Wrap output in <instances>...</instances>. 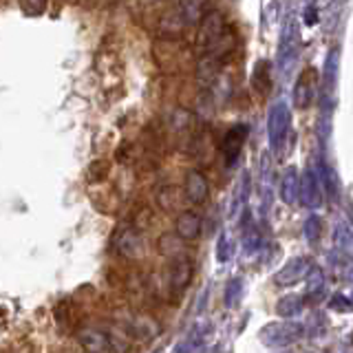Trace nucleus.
Returning a JSON list of instances; mask_svg holds the SVG:
<instances>
[{
    "label": "nucleus",
    "mask_w": 353,
    "mask_h": 353,
    "mask_svg": "<svg viewBox=\"0 0 353 353\" xmlns=\"http://www.w3.org/2000/svg\"><path fill=\"white\" fill-rule=\"evenodd\" d=\"M336 243L340 248H345V250H349V245H351V232H349V225H336Z\"/></svg>",
    "instance_id": "obj_28"
},
{
    "label": "nucleus",
    "mask_w": 353,
    "mask_h": 353,
    "mask_svg": "<svg viewBox=\"0 0 353 353\" xmlns=\"http://www.w3.org/2000/svg\"><path fill=\"white\" fill-rule=\"evenodd\" d=\"M183 192L185 199L194 205H201L208 201L210 196V183L205 179V174L201 170H190L185 174V181H183Z\"/></svg>",
    "instance_id": "obj_6"
},
{
    "label": "nucleus",
    "mask_w": 353,
    "mask_h": 353,
    "mask_svg": "<svg viewBox=\"0 0 353 353\" xmlns=\"http://www.w3.org/2000/svg\"><path fill=\"white\" fill-rule=\"evenodd\" d=\"M236 47V33L230 25L225 14L216 7H208L203 16L196 20V33L192 51L199 60L223 66Z\"/></svg>",
    "instance_id": "obj_1"
},
{
    "label": "nucleus",
    "mask_w": 353,
    "mask_h": 353,
    "mask_svg": "<svg viewBox=\"0 0 353 353\" xmlns=\"http://www.w3.org/2000/svg\"><path fill=\"white\" fill-rule=\"evenodd\" d=\"M287 135H290V108H287L285 102H279L272 106V113L268 119V137L274 154L283 152Z\"/></svg>",
    "instance_id": "obj_4"
},
{
    "label": "nucleus",
    "mask_w": 353,
    "mask_h": 353,
    "mask_svg": "<svg viewBox=\"0 0 353 353\" xmlns=\"http://www.w3.org/2000/svg\"><path fill=\"white\" fill-rule=\"evenodd\" d=\"M157 201H159V205L163 210H172L179 199H176V190H174L172 185H165V188H161V190L157 192Z\"/></svg>",
    "instance_id": "obj_25"
},
{
    "label": "nucleus",
    "mask_w": 353,
    "mask_h": 353,
    "mask_svg": "<svg viewBox=\"0 0 353 353\" xmlns=\"http://www.w3.org/2000/svg\"><path fill=\"white\" fill-rule=\"evenodd\" d=\"M241 294H243V281L241 279H232L225 287V305L232 307L241 301Z\"/></svg>",
    "instance_id": "obj_24"
},
{
    "label": "nucleus",
    "mask_w": 353,
    "mask_h": 353,
    "mask_svg": "<svg viewBox=\"0 0 353 353\" xmlns=\"http://www.w3.org/2000/svg\"><path fill=\"white\" fill-rule=\"evenodd\" d=\"M320 234H323V221H320V216L312 214L307 221H305V225H303V236L307 243H314L320 239Z\"/></svg>",
    "instance_id": "obj_20"
},
{
    "label": "nucleus",
    "mask_w": 353,
    "mask_h": 353,
    "mask_svg": "<svg viewBox=\"0 0 353 353\" xmlns=\"http://www.w3.org/2000/svg\"><path fill=\"white\" fill-rule=\"evenodd\" d=\"M47 7V0H22V9L27 11L29 16H38Z\"/></svg>",
    "instance_id": "obj_27"
},
{
    "label": "nucleus",
    "mask_w": 353,
    "mask_h": 353,
    "mask_svg": "<svg viewBox=\"0 0 353 353\" xmlns=\"http://www.w3.org/2000/svg\"><path fill=\"white\" fill-rule=\"evenodd\" d=\"M309 270H312V261H309L307 256H294L279 270V274H276V283L283 285V287L296 285L305 279Z\"/></svg>",
    "instance_id": "obj_5"
},
{
    "label": "nucleus",
    "mask_w": 353,
    "mask_h": 353,
    "mask_svg": "<svg viewBox=\"0 0 353 353\" xmlns=\"http://www.w3.org/2000/svg\"><path fill=\"white\" fill-rule=\"evenodd\" d=\"M115 248L119 254H124V256H135V252L141 250V241L137 239V234L132 230H126V234L121 241H115Z\"/></svg>",
    "instance_id": "obj_18"
},
{
    "label": "nucleus",
    "mask_w": 353,
    "mask_h": 353,
    "mask_svg": "<svg viewBox=\"0 0 353 353\" xmlns=\"http://www.w3.org/2000/svg\"><path fill=\"white\" fill-rule=\"evenodd\" d=\"M323 294H325V272L312 268L305 276V298L318 303L320 298H323Z\"/></svg>",
    "instance_id": "obj_13"
},
{
    "label": "nucleus",
    "mask_w": 353,
    "mask_h": 353,
    "mask_svg": "<svg viewBox=\"0 0 353 353\" xmlns=\"http://www.w3.org/2000/svg\"><path fill=\"white\" fill-rule=\"evenodd\" d=\"M329 307H331V309H338V312H342V314H349V312H351V301H349L347 296L336 294V296L329 301Z\"/></svg>",
    "instance_id": "obj_26"
},
{
    "label": "nucleus",
    "mask_w": 353,
    "mask_h": 353,
    "mask_svg": "<svg viewBox=\"0 0 353 353\" xmlns=\"http://www.w3.org/2000/svg\"><path fill=\"white\" fill-rule=\"evenodd\" d=\"M234 254V243H232L228 232H221L219 241H216V261L219 263H228Z\"/></svg>",
    "instance_id": "obj_21"
},
{
    "label": "nucleus",
    "mask_w": 353,
    "mask_h": 353,
    "mask_svg": "<svg viewBox=\"0 0 353 353\" xmlns=\"http://www.w3.org/2000/svg\"><path fill=\"white\" fill-rule=\"evenodd\" d=\"M212 0H179V5H176V9H179V14L183 16V20L188 22V25H196V20L203 16V11L208 7H212L210 5Z\"/></svg>",
    "instance_id": "obj_15"
},
{
    "label": "nucleus",
    "mask_w": 353,
    "mask_h": 353,
    "mask_svg": "<svg viewBox=\"0 0 353 353\" xmlns=\"http://www.w3.org/2000/svg\"><path fill=\"white\" fill-rule=\"evenodd\" d=\"M174 234L179 236L183 243H190L194 239H199L201 234V216L192 210H185L179 216H176V223H174Z\"/></svg>",
    "instance_id": "obj_9"
},
{
    "label": "nucleus",
    "mask_w": 353,
    "mask_h": 353,
    "mask_svg": "<svg viewBox=\"0 0 353 353\" xmlns=\"http://www.w3.org/2000/svg\"><path fill=\"white\" fill-rule=\"evenodd\" d=\"M181 239L176 234H165L159 239V252L163 256H170V259H176L179 256V245H181Z\"/></svg>",
    "instance_id": "obj_23"
},
{
    "label": "nucleus",
    "mask_w": 353,
    "mask_h": 353,
    "mask_svg": "<svg viewBox=\"0 0 353 353\" xmlns=\"http://www.w3.org/2000/svg\"><path fill=\"white\" fill-rule=\"evenodd\" d=\"M303 309H305V298L298 294H287L279 298V303H276V314L281 318H294L298 314H303Z\"/></svg>",
    "instance_id": "obj_16"
},
{
    "label": "nucleus",
    "mask_w": 353,
    "mask_h": 353,
    "mask_svg": "<svg viewBox=\"0 0 353 353\" xmlns=\"http://www.w3.org/2000/svg\"><path fill=\"white\" fill-rule=\"evenodd\" d=\"M80 342L84 345V349L91 353H113V342H110V338L102 334V331L86 329L80 334Z\"/></svg>",
    "instance_id": "obj_12"
},
{
    "label": "nucleus",
    "mask_w": 353,
    "mask_h": 353,
    "mask_svg": "<svg viewBox=\"0 0 353 353\" xmlns=\"http://www.w3.org/2000/svg\"><path fill=\"white\" fill-rule=\"evenodd\" d=\"M168 281H170V290L174 294H181L185 292V287L192 283V263L188 261L185 256H176L170 274H168Z\"/></svg>",
    "instance_id": "obj_10"
},
{
    "label": "nucleus",
    "mask_w": 353,
    "mask_h": 353,
    "mask_svg": "<svg viewBox=\"0 0 353 353\" xmlns=\"http://www.w3.org/2000/svg\"><path fill=\"white\" fill-rule=\"evenodd\" d=\"M152 55L159 69L168 75H176L185 71L190 62L196 58L192 44H188L183 36H157L152 44Z\"/></svg>",
    "instance_id": "obj_2"
},
{
    "label": "nucleus",
    "mask_w": 353,
    "mask_h": 353,
    "mask_svg": "<svg viewBox=\"0 0 353 353\" xmlns=\"http://www.w3.org/2000/svg\"><path fill=\"white\" fill-rule=\"evenodd\" d=\"M245 137H248V128L245 126H234V128H230L225 132L223 141H221V152L225 154V161L230 165L236 161L243 143H245Z\"/></svg>",
    "instance_id": "obj_11"
},
{
    "label": "nucleus",
    "mask_w": 353,
    "mask_h": 353,
    "mask_svg": "<svg viewBox=\"0 0 353 353\" xmlns=\"http://www.w3.org/2000/svg\"><path fill=\"white\" fill-rule=\"evenodd\" d=\"M108 165H106V161H95L93 165H91V170H88V179L91 181H99V179H104V176L108 174Z\"/></svg>",
    "instance_id": "obj_29"
},
{
    "label": "nucleus",
    "mask_w": 353,
    "mask_h": 353,
    "mask_svg": "<svg viewBox=\"0 0 353 353\" xmlns=\"http://www.w3.org/2000/svg\"><path fill=\"white\" fill-rule=\"evenodd\" d=\"M298 179L301 174L296 168H287L281 179V199L287 205H294L298 201Z\"/></svg>",
    "instance_id": "obj_14"
},
{
    "label": "nucleus",
    "mask_w": 353,
    "mask_h": 353,
    "mask_svg": "<svg viewBox=\"0 0 353 353\" xmlns=\"http://www.w3.org/2000/svg\"><path fill=\"white\" fill-rule=\"evenodd\" d=\"M190 351H192V347H190V340L181 342V345L174 349V353H190Z\"/></svg>",
    "instance_id": "obj_30"
},
{
    "label": "nucleus",
    "mask_w": 353,
    "mask_h": 353,
    "mask_svg": "<svg viewBox=\"0 0 353 353\" xmlns=\"http://www.w3.org/2000/svg\"><path fill=\"white\" fill-rule=\"evenodd\" d=\"M320 185H325L329 199H331V201H336V196L340 194V181H338V174H336L334 168H329V165H327L325 172H323V181H320Z\"/></svg>",
    "instance_id": "obj_22"
},
{
    "label": "nucleus",
    "mask_w": 353,
    "mask_h": 353,
    "mask_svg": "<svg viewBox=\"0 0 353 353\" xmlns=\"http://www.w3.org/2000/svg\"><path fill=\"white\" fill-rule=\"evenodd\" d=\"M305 327L296 325V323H287V320H276V323H268L259 334V340L265 347L272 349H281V347H290L292 342H296L303 336Z\"/></svg>",
    "instance_id": "obj_3"
},
{
    "label": "nucleus",
    "mask_w": 353,
    "mask_h": 353,
    "mask_svg": "<svg viewBox=\"0 0 353 353\" xmlns=\"http://www.w3.org/2000/svg\"><path fill=\"white\" fill-rule=\"evenodd\" d=\"M318 93V75L314 69H309L301 75V80L296 84V91H294V99H296V106L298 108H307L309 104L314 102V97Z\"/></svg>",
    "instance_id": "obj_8"
},
{
    "label": "nucleus",
    "mask_w": 353,
    "mask_h": 353,
    "mask_svg": "<svg viewBox=\"0 0 353 353\" xmlns=\"http://www.w3.org/2000/svg\"><path fill=\"white\" fill-rule=\"evenodd\" d=\"M248 174L243 176L241 179V183H239V190H236V194H234V201H232V205H230V219L232 221H236L239 216H241V212H243V205H245V194H248Z\"/></svg>",
    "instance_id": "obj_19"
},
{
    "label": "nucleus",
    "mask_w": 353,
    "mask_h": 353,
    "mask_svg": "<svg viewBox=\"0 0 353 353\" xmlns=\"http://www.w3.org/2000/svg\"><path fill=\"white\" fill-rule=\"evenodd\" d=\"M298 199L307 208H318L320 201H323V190H320V181L314 170H305L301 179H298Z\"/></svg>",
    "instance_id": "obj_7"
},
{
    "label": "nucleus",
    "mask_w": 353,
    "mask_h": 353,
    "mask_svg": "<svg viewBox=\"0 0 353 353\" xmlns=\"http://www.w3.org/2000/svg\"><path fill=\"white\" fill-rule=\"evenodd\" d=\"M252 86L259 95H265L270 91V64L268 62H259L256 66H254Z\"/></svg>",
    "instance_id": "obj_17"
}]
</instances>
